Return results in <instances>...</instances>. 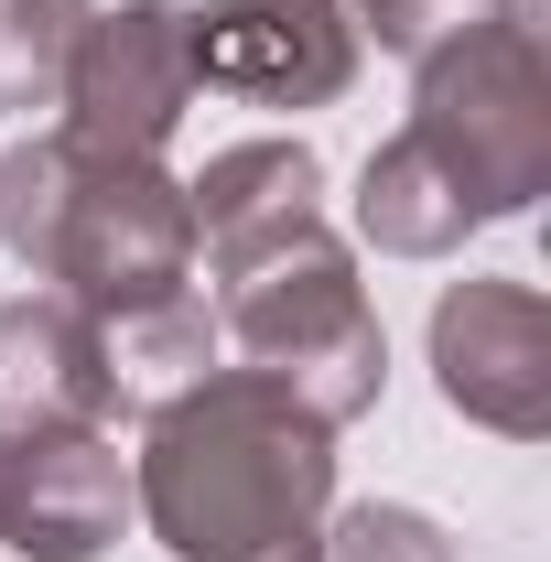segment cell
<instances>
[{
    "label": "cell",
    "instance_id": "1",
    "mask_svg": "<svg viewBox=\"0 0 551 562\" xmlns=\"http://www.w3.org/2000/svg\"><path fill=\"white\" fill-rule=\"evenodd\" d=\"M131 508L173 562H292L314 552L336 497V422L271 368H206L162 412H140Z\"/></svg>",
    "mask_w": 551,
    "mask_h": 562
},
{
    "label": "cell",
    "instance_id": "2",
    "mask_svg": "<svg viewBox=\"0 0 551 562\" xmlns=\"http://www.w3.org/2000/svg\"><path fill=\"white\" fill-rule=\"evenodd\" d=\"M0 238L33 281H55L98 336L140 325L195 292V216L162 162H109L66 131H33L0 151Z\"/></svg>",
    "mask_w": 551,
    "mask_h": 562
},
{
    "label": "cell",
    "instance_id": "3",
    "mask_svg": "<svg viewBox=\"0 0 551 562\" xmlns=\"http://www.w3.org/2000/svg\"><path fill=\"white\" fill-rule=\"evenodd\" d=\"M216 260V347H238L249 368H271L281 390H303L325 422H357L390 379V336L357 292V260L346 238L314 216H281L238 249H206Z\"/></svg>",
    "mask_w": 551,
    "mask_h": 562
},
{
    "label": "cell",
    "instance_id": "4",
    "mask_svg": "<svg viewBox=\"0 0 551 562\" xmlns=\"http://www.w3.org/2000/svg\"><path fill=\"white\" fill-rule=\"evenodd\" d=\"M454 184V206L476 216H519L551 184V55H541V11L497 0L476 33L421 55V98L401 131Z\"/></svg>",
    "mask_w": 551,
    "mask_h": 562
},
{
    "label": "cell",
    "instance_id": "5",
    "mask_svg": "<svg viewBox=\"0 0 551 562\" xmlns=\"http://www.w3.org/2000/svg\"><path fill=\"white\" fill-rule=\"evenodd\" d=\"M66 140L76 151H109V162H162L173 120L195 109V55H184V11L173 0H120V11H87L66 66Z\"/></svg>",
    "mask_w": 551,
    "mask_h": 562
},
{
    "label": "cell",
    "instance_id": "6",
    "mask_svg": "<svg viewBox=\"0 0 551 562\" xmlns=\"http://www.w3.org/2000/svg\"><path fill=\"white\" fill-rule=\"evenodd\" d=\"M195 87H227L249 109H325L357 87V22L346 0H206L184 11Z\"/></svg>",
    "mask_w": 551,
    "mask_h": 562
},
{
    "label": "cell",
    "instance_id": "7",
    "mask_svg": "<svg viewBox=\"0 0 551 562\" xmlns=\"http://www.w3.org/2000/svg\"><path fill=\"white\" fill-rule=\"evenodd\" d=\"M432 379L486 432H551V303L530 281H454L432 303Z\"/></svg>",
    "mask_w": 551,
    "mask_h": 562
},
{
    "label": "cell",
    "instance_id": "8",
    "mask_svg": "<svg viewBox=\"0 0 551 562\" xmlns=\"http://www.w3.org/2000/svg\"><path fill=\"white\" fill-rule=\"evenodd\" d=\"M131 519V465L109 432H33L0 443V552L22 562H98Z\"/></svg>",
    "mask_w": 551,
    "mask_h": 562
},
{
    "label": "cell",
    "instance_id": "9",
    "mask_svg": "<svg viewBox=\"0 0 551 562\" xmlns=\"http://www.w3.org/2000/svg\"><path fill=\"white\" fill-rule=\"evenodd\" d=\"M109 422H120V379H109L98 325L55 292H11L0 303V443L109 432Z\"/></svg>",
    "mask_w": 551,
    "mask_h": 562
},
{
    "label": "cell",
    "instance_id": "10",
    "mask_svg": "<svg viewBox=\"0 0 551 562\" xmlns=\"http://www.w3.org/2000/svg\"><path fill=\"white\" fill-rule=\"evenodd\" d=\"M325 206V162L303 140H227L206 173L184 184V216H195V249H238L281 216H314Z\"/></svg>",
    "mask_w": 551,
    "mask_h": 562
},
{
    "label": "cell",
    "instance_id": "11",
    "mask_svg": "<svg viewBox=\"0 0 551 562\" xmlns=\"http://www.w3.org/2000/svg\"><path fill=\"white\" fill-rule=\"evenodd\" d=\"M98 0H0V109H55Z\"/></svg>",
    "mask_w": 551,
    "mask_h": 562
},
{
    "label": "cell",
    "instance_id": "12",
    "mask_svg": "<svg viewBox=\"0 0 551 562\" xmlns=\"http://www.w3.org/2000/svg\"><path fill=\"white\" fill-rule=\"evenodd\" d=\"M314 562H454V541L421 519V508H346L336 530H314Z\"/></svg>",
    "mask_w": 551,
    "mask_h": 562
},
{
    "label": "cell",
    "instance_id": "13",
    "mask_svg": "<svg viewBox=\"0 0 551 562\" xmlns=\"http://www.w3.org/2000/svg\"><path fill=\"white\" fill-rule=\"evenodd\" d=\"M357 11H368V22H357V33H379V55H432V44H454V33H476L486 11H497V0H357Z\"/></svg>",
    "mask_w": 551,
    "mask_h": 562
},
{
    "label": "cell",
    "instance_id": "14",
    "mask_svg": "<svg viewBox=\"0 0 551 562\" xmlns=\"http://www.w3.org/2000/svg\"><path fill=\"white\" fill-rule=\"evenodd\" d=\"M292 562H314V552H292Z\"/></svg>",
    "mask_w": 551,
    "mask_h": 562
}]
</instances>
